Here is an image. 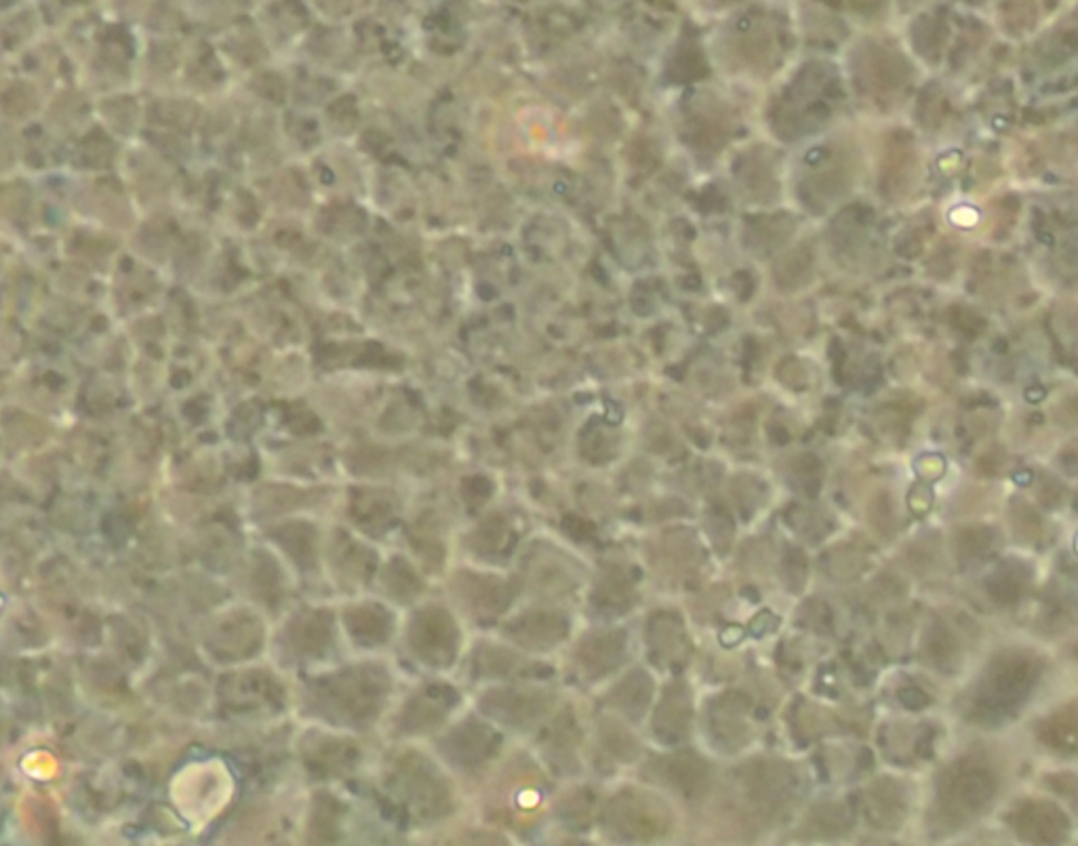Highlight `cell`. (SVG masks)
Returning a JSON list of instances; mask_svg holds the SVG:
<instances>
[{
    "instance_id": "1",
    "label": "cell",
    "mask_w": 1078,
    "mask_h": 846,
    "mask_svg": "<svg viewBox=\"0 0 1078 846\" xmlns=\"http://www.w3.org/2000/svg\"><path fill=\"white\" fill-rule=\"evenodd\" d=\"M1038 678L1036 663L1028 655L1009 653L992 661L990 670L986 672L980 701L977 708L982 716L996 718L998 714H1007L1009 710L1017 708L1034 687Z\"/></svg>"
},
{
    "instance_id": "2",
    "label": "cell",
    "mask_w": 1078,
    "mask_h": 846,
    "mask_svg": "<svg viewBox=\"0 0 1078 846\" xmlns=\"http://www.w3.org/2000/svg\"><path fill=\"white\" fill-rule=\"evenodd\" d=\"M996 790L994 777L984 767L958 764L956 773L946 779L942 802L946 804L948 817H963L982 809Z\"/></svg>"
},
{
    "instance_id": "3",
    "label": "cell",
    "mask_w": 1078,
    "mask_h": 846,
    "mask_svg": "<svg viewBox=\"0 0 1078 846\" xmlns=\"http://www.w3.org/2000/svg\"><path fill=\"white\" fill-rule=\"evenodd\" d=\"M1017 830H1020L1024 838L1032 842L1053 844L1064 838L1068 830V821L1064 813L1057 811L1053 804L1032 802L1022 809L1020 819H1017Z\"/></svg>"
},
{
    "instance_id": "4",
    "label": "cell",
    "mask_w": 1078,
    "mask_h": 846,
    "mask_svg": "<svg viewBox=\"0 0 1078 846\" xmlns=\"http://www.w3.org/2000/svg\"><path fill=\"white\" fill-rule=\"evenodd\" d=\"M668 773L672 777V785L687 796L700 794L708 779V767L695 754H681L676 756L668 764Z\"/></svg>"
},
{
    "instance_id": "5",
    "label": "cell",
    "mask_w": 1078,
    "mask_h": 846,
    "mask_svg": "<svg viewBox=\"0 0 1078 846\" xmlns=\"http://www.w3.org/2000/svg\"><path fill=\"white\" fill-rule=\"evenodd\" d=\"M689 697L685 695V691H674L666 697L662 710H660V716H655V731H660V735H664L670 741H674L678 735H683L687 731V722H689Z\"/></svg>"
},
{
    "instance_id": "6",
    "label": "cell",
    "mask_w": 1078,
    "mask_h": 846,
    "mask_svg": "<svg viewBox=\"0 0 1078 846\" xmlns=\"http://www.w3.org/2000/svg\"><path fill=\"white\" fill-rule=\"evenodd\" d=\"M1024 586L1026 569H1020L1017 562H1005L988 581V590L998 602H1015L1022 596Z\"/></svg>"
},
{
    "instance_id": "7",
    "label": "cell",
    "mask_w": 1078,
    "mask_h": 846,
    "mask_svg": "<svg viewBox=\"0 0 1078 846\" xmlns=\"http://www.w3.org/2000/svg\"><path fill=\"white\" fill-rule=\"evenodd\" d=\"M925 655L937 668H948L958 655V642L946 623H935L925 636Z\"/></svg>"
},
{
    "instance_id": "8",
    "label": "cell",
    "mask_w": 1078,
    "mask_h": 846,
    "mask_svg": "<svg viewBox=\"0 0 1078 846\" xmlns=\"http://www.w3.org/2000/svg\"><path fill=\"white\" fill-rule=\"evenodd\" d=\"M1043 739L1047 745L1062 750V752H1074L1076 748V714L1074 710L1060 712L1051 720L1045 722L1043 727Z\"/></svg>"
},
{
    "instance_id": "9",
    "label": "cell",
    "mask_w": 1078,
    "mask_h": 846,
    "mask_svg": "<svg viewBox=\"0 0 1078 846\" xmlns=\"http://www.w3.org/2000/svg\"><path fill=\"white\" fill-rule=\"evenodd\" d=\"M887 785H889L887 790L874 788L870 792L868 815L872 817V821H881V823H887V828H893L895 813L902 809V802H900V794H897V790H893V783H887Z\"/></svg>"
},
{
    "instance_id": "10",
    "label": "cell",
    "mask_w": 1078,
    "mask_h": 846,
    "mask_svg": "<svg viewBox=\"0 0 1078 846\" xmlns=\"http://www.w3.org/2000/svg\"><path fill=\"white\" fill-rule=\"evenodd\" d=\"M992 539L994 535L986 527L967 529L958 535V554H963V558H980L992 546Z\"/></svg>"
}]
</instances>
